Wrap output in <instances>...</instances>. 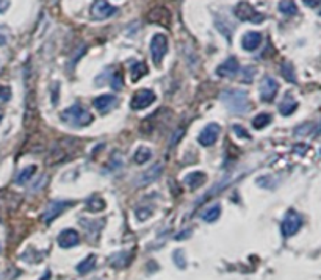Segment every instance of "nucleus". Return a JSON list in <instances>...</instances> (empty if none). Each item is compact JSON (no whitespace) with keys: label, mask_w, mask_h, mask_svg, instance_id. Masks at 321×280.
<instances>
[{"label":"nucleus","mask_w":321,"mask_h":280,"mask_svg":"<svg viewBox=\"0 0 321 280\" xmlns=\"http://www.w3.org/2000/svg\"><path fill=\"white\" fill-rule=\"evenodd\" d=\"M219 99L223 100V104L231 113L235 114H244L246 111H249L251 104H249V97L243 89H226L221 92Z\"/></svg>","instance_id":"f257e3e1"},{"label":"nucleus","mask_w":321,"mask_h":280,"mask_svg":"<svg viewBox=\"0 0 321 280\" xmlns=\"http://www.w3.org/2000/svg\"><path fill=\"white\" fill-rule=\"evenodd\" d=\"M93 119V114L80 105H72L61 113V121L69 127H76V129L89 125Z\"/></svg>","instance_id":"f03ea898"},{"label":"nucleus","mask_w":321,"mask_h":280,"mask_svg":"<svg viewBox=\"0 0 321 280\" xmlns=\"http://www.w3.org/2000/svg\"><path fill=\"white\" fill-rule=\"evenodd\" d=\"M234 14L243 20V22H251V24H260L265 20V16L256 10L249 2H244V0H241V2H238L234 8Z\"/></svg>","instance_id":"7ed1b4c3"},{"label":"nucleus","mask_w":321,"mask_h":280,"mask_svg":"<svg viewBox=\"0 0 321 280\" xmlns=\"http://www.w3.org/2000/svg\"><path fill=\"white\" fill-rule=\"evenodd\" d=\"M303 225V218L300 213H296L294 210H288L282 219V235L284 238H290L300 232V228Z\"/></svg>","instance_id":"20e7f679"},{"label":"nucleus","mask_w":321,"mask_h":280,"mask_svg":"<svg viewBox=\"0 0 321 280\" xmlns=\"http://www.w3.org/2000/svg\"><path fill=\"white\" fill-rule=\"evenodd\" d=\"M72 205H74V202H71V200H51V202H49V205L45 207L41 219L45 224L52 222L57 216H60L66 208H69Z\"/></svg>","instance_id":"39448f33"},{"label":"nucleus","mask_w":321,"mask_h":280,"mask_svg":"<svg viewBox=\"0 0 321 280\" xmlns=\"http://www.w3.org/2000/svg\"><path fill=\"white\" fill-rule=\"evenodd\" d=\"M168 54V38L165 35H155L151 41V55L154 63L158 66Z\"/></svg>","instance_id":"423d86ee"},{"label":"nucleus","mask_w":321,"mask_h":280,"mask_svg":"<svg viewBox=\"0 0 321 280\" xmlns=\"http://www.w3.org/2000/svg\"><path fill=\"white\" fill-rule=\"evenodd\" d=\"M155 102V94L151 89H141L138 92L133 94L132 102H130V108L138 111V110H144L147 107H151Z\"/></svg>","instance_id":"0eeeda50"},{"label":"nucleus","mask_w":321,"mask_h":280,"mask_svg":"<svg viewBox=\"0 0 321 280\" xmlns=\"http://www.w3.org/2000/svg\"><path fill=\"white\" fill-rule=\"evenodd\" d=\"M163 169H165L163 163H155L154 166H151L147 171H144V172H141V174L138 175V179L135 180V185H136L138 188H143V186L151 185L152 182H155V180L158 179L160 174L163 172Z\"/></svg>","instance_id":"6e6552de"},{"label":"nucleus","mask_w":321,"mask_h":280,"mask_svg":"<svg viewBox=\"0 0 321 280\" xmlns=\"http://www.w3.org/2000/svg\"><path fill=\"white\" fill-rule=\"evenodd\" d=\"M116 11L118 8L110 5L107 0H96L91 7V17L96 20H104V19L111 17Z\"/></svg>","instance_id":"1a4fd4ad"},{"label":"nucleus","mask_w":321,"mask_h":280,"mask_svg":"<svg viewBox=\"0 0 321 280\" xmlns=\"http://www.w3.org/2000/svg\"><path fill=\"white\" fill-rule=\"evenodd\" d=\"M219 133H221V127L218 124L212 122V124L204 127L202 132L199 133V136H197V141H199V144L204 146V147H210L218 141Z\"/></svg>","instance_id":"9d476101"},{"label":"nucleus","mask_w":321,"mask_h":280,"mask_svg":"<svg viewBox=\"0 0 321 280\" xmlns=\"http://www.w3.org/2000/svg\"><path fill=\"white\" fill-rule=\"evenodd\" d=\"M279 91V83L273 77H263L260 83V99L263 102H273Z\"/></svg>","instance_id":"9b49d317"},{"label":"nucleus","mask_w":321,"mask_h":280,"mask_svg":"<svg viewBox=\"0 0 321 280\" xmlns=\"http://www.w3.org/2000/svg\"><path fill=\"white\" fill-rule=\"evenodd\" d=\"M57 243L61 249H71L80 243V235L77 234V230H74V228H66V230H63L58 235Z\"/></svg>","instance_id":"f8f14e48"},{"label":"nucleus","mask_w":321,"mask_h":280,"mask_svg":"<svg viewBox=\"0 0 321 280\" xmlns=\"http://www.w3.org/2000/svg\"><path fill=\"white\" fill-rule=\"evenodd\" d=\"M93 105L97 111L101 113H108L118 105V99L111 94H102L93 100Z\"/></svg>","instance_id":"ddd939ff"},{"label":"nucleus","mask_w":321,"mask_h":280,"mask_svg":"<svg viewBox=\"0 0 321 280\" xmlns=\"http://www.w3.org/2000/svg\"><path fill=\"white\" fill-rule=\"evenodd\" d=\"M238 71H240V63L234 57L227 58L224 63H221L216 67V74L219 75V77H234V75L238 74Z\"/></svg>","instance_id":"4468645a"},{"label":"nucleus","mask_w":321,"mask_h":280,"mask_svg":"<svg viewBox=\"0 0 321 280\" xmlns=\"http://www.w3.org/2000/svg\"><path fill=\"white\" fill-rule=\"evenodd\" d=\"M260 44H262V35L259 32H248L241 39V45L246 52H254L256 49H259Z\"/></svg>","instance_id":"2eb2a0df"},{"label":"nucleus","mask_w":321,"mask_h":280,"mask_svg":"<svg viewBox=\"0 0 321 280\" xmlns=\"http://www.w3.org/2000/svg\"><path fill=\"white\" fill-rule=\"evenodd\" d=\"M207 180V175L204 172H191L185 177V183L191 188V190H196V188H199L205 183Z\"/></svg>","instance_id":"dca6fc26"},{"label":"nucleus","mask_w":321,"mask_h":280,"mask_svg":"<svg viewBox=\"0 0 321 280\" xmlns=\"http://www.w3.org/2000/svg\"><path fill=\"white\" fill-rule=\"evenodd\" d=\"M152 158V150L147 147H140L133 154V161L136 165H144Z\"/></svg>","instance_id":"f3484780"},{"label":"nucleus","mask_w":321,"mask_h":280,"mask_svg":"<svg viewBox=\"0 0 321 280\" xmlns=\"http://www.w3.org/2000/svg\"><path fill=\"white\" fill-rule=\"evenodd\" d=\"M279 11L285 16H294V14H298V7H296L293 0H281Z\"/></svg>","instance_id":"a211bd4d"},{"label":"nucleus","mask_w":321,"mask_h":280,"mask_svg":"<svg viewBox=\"0 0 321 280\" xmlns=\"http://www.w3.org/2000/svg\"><path fill=\"white\" fill-rule=\"evenodd\" d=\"M271 121H273V118H271L269 113H259V114L253 119V125H254V129L262 130V129H265L266 125H269Z\"/></svg>","instance_id":"6ab92c4d"},{"label":"nucleus","mask_w":321,"mask_h":280,"mask_svg":"<svg viewBox=\"0 0 321 280\" xmlns=\"http://www.w3.org/2000/svg\"><path fill=\"white\" fill-rule=\"evenodd\" d=\"M219 216H221V207L219 205H213V207H210V208H207L201 213V218L205 222H215Z\"/></svg>","instance_id":"aec40b11"},{"label":"nucleus","mask_w":321,"mask_h":280,"mask_svg":"<svg viewBox=\"0 0 321 280\" xmlns=\"http://www.w3.org/2000/svg\"><path fill=\"white\" fill-rule=\"evenodd\" d=\"M147 74V66L141 61H135L132 64V80L133 82H138L141 77H144V75Z\"/></svg>","instance_id":"412c9836"},{"label":"nucleus","mask_w":321,"mask_h":280,"mask_svg":"<svg viewBox=\"0 0 321 280\" xmlns=\"http://www.w3.org/2000/svg\"><path fill=\"white\" fill-rule=\"evenodd\" d=\"M36 172V166L33 165V166H29V168H26L24 171H20L19 172V175L16 177V183L17 185H24L26 182H29L32 177H33V174Z\"/></svg>","instance_id":"4be33fe9"},{"label":"nucleus","mask_w":321,"mask_h":280,"mask_svg":"<svg viewBox=\"0 0 321 280\" xmlns=\"http://www.w3.org/2000/svg\"><path fill=\"white\" fill-rule=\"evenodd\" d=\"M94 266H96V257H94V255H88L82 263H79L77 272H79V274H88V272L93 271Z\"/></svg>","instance_id":"5701e85b"},{"label":"nucleus","mask_w":321,"mask_h":280,"mask_svg":"<svg viewBox=\"0 0 321 280\" xmlns=\"http://www.w3.org/2000/svg\"><path fill=\"white\" fill-rule=\"evenodd\" d=\"M296 108H298V102L291 100V99H285L282 104H281V107H279L281 114H284V116H290Z\"/></svg>","instance_id":"b1692460"},{"label":"nucleus","mask_w":321,"mask_h":280,"mask_svg":"<svg viewBox=\"0 0 321 280\" xmlns=\"http://www.w3.org/2000/svg\"><path fill=\"white\" fill-rule=\"evenodd\" d=\"M130 260V255L126 252H122V253H116L114 257H111V265L114 268H121V266H126Z\"/></svg>","instance_id":"393cba45"},{"label":"nucleus","mask_w":321,"mask_h":280,"mask_svg":"<svg viewBox=\"0 0 321 280\" xmlns=\"http://www.w3.org/2000/svg\"><path fill=\"white\" fill-rule=\"evenodd\" d=\"M86 207L91 212H101V210L105 208V202L102 199H99V197H96V199L93 197V199L86 200Z\"/></svg>","instance_id":"a878e982"},{"label":"nucleus","mask_w":321,"mask_h":280,"mask_svg":"<svg viewBox=\"0 0 321 280\" xmlns=\"http://www.w3.org/2000/svg\"><path fill=\"white\" fill-rule=\"evenodd\" d=\"M110 85H111V88L116 89V91L122 89V86H124V79H122V72H121V71H116V72L111 75Z\"/></svg>","instance_id":"bb28decb"},{"label":"nucleus","mask_w":321,"mask_h":280,"mask_svg":"<svg viewBox=\"0 0 321 280\" xmlns=\"http://www.w3.org/2000/svg\"><path fill=\"white\" fill-rule=\"evenodd\" d=\"M172 260H174L176 266L180 268V269H184L187 266V259H185V253H184L182 249H176L174 250V253H172Z\"/></svg>","instance_id":"cd10ccee"},{"label":"nucleus","mask_w":321,"mask_h":280,"mask_svg":"<svg viewBox=\"0 0 321 280\" xmlns=\"http://www.w3.org/2000/svg\"><path fill=\"white\" fill-rule=\"evenodd\" d=\"M282 74H284V77H285L288 82H291V83L296 82L294 71H293V66H291L290 63H284V64H282Z\"/></svg>","instance_id":"c85d7f7f"},{"label":"nucleus","mask_w":321,"mask_h":280,"mask_svg":"<svg viewBox=\"0 0 321 280\" xmlns=\"http://www.w3.org/2000/svg\"><path fill=\"white\" fill-rule=\"evenodd\" d=\"M315 130V125L313 124H304L301 125L300 129H294V135H298V136H306L309 133H312Z\"/></svg>","instance_id":"c756f323"},{"label":"nucleus","mask_w":321,"mask_h":280,"mask_svg":"<svg viewBox=\"0 0 321 280\" xmlns=\"http://www.w3.org/2000/svg\"><path fill=\"white\" fill-rule=\"evenodd\" d=\"M234 133L238 136V138H241V139H251V135L246 132L241 125H238V124H235L234 125Z\"/></svg>","instance_id":"7c9ffc66"},{"label":"nucleus","mask_w":321,"mask_h":280,"mask_svg":"<svg viewBox=\"0 0 321 280\" xmlns=\"http://www.w3.org/2000/svg\"><path fill=\"white\" fill-rule=\"evenodd\" d=\"M10 97H11V91H10V88L0 85V99H2V100H10Z\"/></svg>","instance_id":"2f4dec72"},{"label":"nucleus","mask_w":321,"mask_h":280,"mask_svg":"<svg viewBox=\"0 0 321 280\" xmlns=\"http://www.w3.org/2000/svg\"><path fill=\"white\" fill-rule=\"evenodd\" d=\"M303 2H304V5L309 7V8H315V7L319 5V0H303Z\"/></svg>","instance_id":"473e14b6"},{"label":"nucleus","mask_w":321,"mask_h":280,"mask_svg":"<svg viewBox=\"0 0 321 280\" xmlns=\"http://www.w3.org/2000/svg\"><path fill=\"white\" fill-rule=\"evenodd\" d=\"M10 7V4H8V0H0V14L2 13H5V10Z\"/></svg>","instance_id":"72a5a7b5"},{"label":"nucleus","mask_w":321,"mask_h":280,"mask_svg":"<svg viewBox=\"0 0 321 280\" xmlns=\"http://www.w3.org/2000/svg\"><path fill=\"white\" fill-rule=\"evenodd\" d=\"M188 235H191V230H187V232H182V234H179V235L176 237V240H177V241H180V240H185V237H188Z\"/></svg>","instance_id":"f704fd0d"},{"label":"nucleus","mask_w":321,"mask_h":280,"mask_svg":"<svg viewBox=\"0 0 321 280\" xmlns=\"http://www.w3.org/2000/svg\"><path fill=\"white\" fill-rule=\"evenodd\" d=\"M5 42H7V38L4 35H0V45H4Z\"/></svg>","instance_id":"c9c22d12"}]
</instances>
